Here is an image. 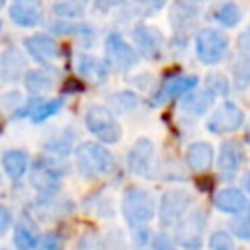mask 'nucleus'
<instances>
[{
  "label": "nucleus",
  "mask_w": 250,
  "mask_h": 250,
  "mask_svg": "<svg viewBox=\"0 0 250 250\" xmlns=\"http://www.w3.org/2000/svg\"><path fill=\"white\" fill-rule=\"evenodd\" d=\"M74 158H76V168L84 178H98V176L109 174L115 166L113 154L105 146L94 141H86L78 145Z\"/></svg>",
  "instance_id": "nucleus-1"
},
{
  "label": "nucleus",
  "mask_w": 250,
  "mask_h": 250,
  "mask_svg": "<svg viewBox=\"0 0 250 250\" xmlns=\"http://www.w3.org/2000/svg\"><path fill=\"white\" fill-rule=\"evenodd\" d=\"M121 209L127 225L133 229L145 227L154 217V211H156L152 195L143 188H129L123 195Z\"/></svg>",
  "instance_id": "nucleus-2"
},
{
  "label": "nucleus",
  "mask_w": 250,
  "mask_h": 250,
  "mask_svg": "<svg viewBox=\"0 0 250 250\" xmlns=\"http://www.w3.org/2000/svg\"><path fill=\"white\" fill-rule=\"evenodd\" d=\"M205 225H207V215L201 209L191 211L189 215H184L178 221L174 240L186 250H199L203 244Z\"/></svg>",
  "instance_id": "nucleus-3"
},
{
  "label": "nucleus",
  "mask_w": 250,
  "mask_h": 250,
  "mask_svg": "<svg viewBox=\"0 0 250 250\" xmlns=\"http://www.w3.org/2000/svg\"><path fill=\"white\" fill-rule=\"evenodd\" d=\"M86 127L88 131L98 137L102 143L113 145L121 139V127L115 121V117L111 115L109 109L102 107V105H92L86 111Z\"/></svg>",
  "instance_id": "nucleus-4"
},
{
  "label": "nucleus",
  "mask_w": 250,
  "mask_h": 250,
  "mask_svg": "<svg viewBox=\"0 0 250 250\" xmlns=\"http://www.w3.org/2000/svg\"><path fill=\"white\" fill-rule=\"evenodd\" d=\"M229 49V39L223 31L219 29H203L197 33V39H195V53H197V59L203 62V64H215L219 62L225 53Z\"/></svg>",
  "instance_id": "nucleus-5"
},
{
  "label": "nucleus",
  "mask_w": 250,
  "mask_h": 250,
  "mask_svg": "<svg viewBox=\"0 0 250 250\" xmlns=\"http://www.w3.org/2000/svg\"><path fill=\"white\" fill-rule=\"evenodd\" d=\"M191 203V197L184 189H170L162 195L160 207H158V221L162 227H172L176 225L186 213Z\"/></svg>",
  "instance_id": "nucleus-6"
},
{
  "label": "nucleus",
  "mask_w": 250,
  "mask_h": 250,
  "mask_svg": "<svg viewBox=\"0 0 250 250\" xmlns=\"http://www.w3.org/2000/svg\"><path fill=\"white\" fill-rule=\"evenodd\" d=\"M29 184L35 188L37 193H41L43 197H53L59 188H61V172L53 162L47 160H37L31 166V174H29Z\"/></svg>",
  "instance_id": "nucleus-7"
},
{
  "label": "nucleus",
  "mask_w": 250,
  "mask_h": 250,
  "mask_svg": "<svg viewBox=\"0 0 250 250\" xmlns=\"http://www.w3.org/2000/svg\"><path fill=\"white\" fill-rule=\"evenodd\" d=\"M105 57L109 64L117 70H129L139 62L135 49L129 47L119 33H109L105 37Z\"/></svg>",
  "instance_id": "nucleus-8"
},
{
  "label": "nucleus",
  "mask_w": 250,
  "mask_h": 250,
  "mask_svg": "<svg viewBox=\"0 0 250 250\" xmlns=\"http://www.w3.org/2000/svg\"><path fill=\"white\" fill-rule=\"evenodd\" d=\"M242 123H244V111L236 104L227 102L207 121V129L211 133H230V131H236Z\"/></svg>",
  "instance_id": "nucleus-9"
},
{
  "label": "nucleus",
  "mask_w": 250,
  "mask_h": 250,
  "mask_svg": "<svg viewBox=\"0 0 250 250\" xmlns=\"http://www.w3.org/2000/svg\"><path fill=\"white\" fill-rule=\"evenodd\" d=\"M244 162V146L238 141H225L219 148V172L221 178L230 182Z\"/></svg>",
  "instance_id": "nucleus-10"
},
{
  "label": "nucleus",
  "mask_w": 250,
  "mask_h": 250,
  "mask_svg": "<svg viewBox=\"0 0 250 250\" xmlns=\"http://www.w3.org/2000/svg\"><path fill=\"white\" fill-rule=\"evenodd\" d=\"M197 86V78L195 76H184V74H176V76H168L160 88L156 90L154 98H152V104L160 105V104H166L170 102L172 98L180 96V94H188L191 88Z\"/></svg>",
  "instance_id": "nucleus-11"
},
{
  "label": "nucleus",
  "mask_w": 250,
  "mask_h": 250,
  "mask_svg": "<svg viewBox=\"0 0 250 250\" xmlns=\"http://www.w3.org/2000/svg\"><path fill=\"white\" fill-rule=\"evenodd\" d=\"M152 154H154V145L148 139H139L127 156L129 170L137 176H148L150 164H152Z\"/></svg>",
  "instance_id": "nucleus-12"
},
{
  "label": "nucleus",
  "mask_w": 250,
  "mask_h": 250,
  "mask_svg": "<svg viewBox=\"0 0 250 250\" xmlns=\"http://www.w3.org/2000/svg\"><path fill=\"white\" fill-rule=\"evenodd\" d=\"M10 18L21 27H35L41 21V8L35 0H14L10 6Z\"/></svg>",
  "instance_id": "nucleus-13"
},
{
  "label": "nucleus",
  "mask_w": 250,
  "mask_h": 250,
  "mask_svg": "<svg viewBox=\"0 0 250 250\" xmlns=\"http://www.w3.org/2000/svg\"><path fill=\"white\" fill-rule=\"evenodd\" d=\"M213 203L219 211L223 213H229V215H242L246 205H248V199L244 195V191L236 189V188H225L221 191L215 193L213 197Z\"/></svg>",
  "instance_id": "nucleus-14"
},
{
  "label": "nucleus",
  "mask_w": 250,
  "mask_h": 250,
  "mask_svg": "<svg viewBox=\"0 0 250 250\" xmlns=\"http://www.w3.org/2000/svg\"><path fill=\"white\" fill-rule=\"evenodd\" d=\"M25 47L29 51V55L37 61V62H51L59 57L61 49L57 45L55 39L47 37V35H31L25 39Z\"/></svg>",
  "instance_id": "nucleus-15"
},
{
  "label": "nucleus",
  "mask_w": 250,
  "mask_h": 250,
  "mask_svg": "<svg viewBox=\"0 0 250 250\" xmlns=\"http://www.w3.org/2000/svg\"><path fill=\"white\" fill-rule=\"evenodd\" d=\"M135 41L141 49V55L146 59H156L160 55V47H162V35L158 29L148 27V25H137L135 31Z\"/></svg>",
  "instance_id": "nucleus-16"
},
{
  "label": "nucleus",
  "mask_w": 250,
  "mask_h": 250,
  "mask_svg": "<svg viewBox=\"0 0 250 250\" xmlns=\"http://www.w3.org/2000/svg\"><path fill=\"white\" fill-rule=\"evenodd\" d=\"M186 164L189 170L203 174L213 164V148L209 143H193L186 150Z\"/></svg>",
  "instance_id": "nucleus-17"
},
{
  "label": "nucleus",
  "mask_w": 250,
  "mask_h": 250,
  "mask_svg": "<svg viewBox=\"0 0 250 250\" xmlns=\"http://www.w3.org/2000/svg\"><path fill=\"white\" fill-rule=\"evenodd\" d=\"M76 68H78V74L82 78H86L90 82H96V84L104 82L105 76H107V66L102 61H98L90 55H80L78 61H76Z\"/></svg>",
  "instance_id": "nucleus-18"
},
{
  "label": "nucleus",
  "mask_w": 250,
  "mask_h": 250,
  "mask_svg": "<svg viewBox=\"0 0 250 250\" xmlns=\"http://www.w3.org/2000/svg\"><path fill=\"white\" fill-rule=\"evenodd\" d=\"M27 164H29V158L23 150H6L2 156V166L12 180H20L25 174Z\"/></svg>",
  "instance_id": "nucleus-19"
},
{
  "label": "nucleus",
  "mask_w": 250,
  "mask_h": 250,
  "mask_svg": "<svg viewBox=\"0 0 250 250\" xmlns=\"http://www.w3.org/2000/svg\"><path fill=\"white\" fill-rule=\"evenodd\" d=\"M213 104V96L209 92H189L182 100V109L188 115H203Z\"/></svg>",
  "instance_id": "nucleus-20"
},
{
  "label": "nucleus",
  "mask_w": 250,
  "mask_h": 250,
  "mask_svg": "<svg viewBox=\"0 0 250 250\" xmlns=\"http://www.w3.org/2000/svg\"><path fill=\"white\" fill-rule=\"evenodd\" d=\"M37 230L31 223H25V221H20L14 229V246L18 250H33L37 246Z\"/></svg>",
  "instance_id": "nucleus-21"
},
{
  "label": "nucleus",
  "mask_w": 250,
  "mask_h": 250,
  "mask_svg": "<svg viewBox=\"0 0 250 250\" xmlns=\"http://www.w3.org/2000/svg\"><path fill=\"white\" fill-rule=\"evenodd\" d=\"M57 82V76L53 72H45V70H31L25 74V88L31 94H43L47 90H51Z\"/></svg>",
  "instance_id": "nucleus-22"
},
{
  "label": "nucleus",
  "mask_w": 250,
  "mask_h": 250,
  "mask_svg": "<svg viewBox=\"0 0 250 250\" xmlns=\"http://www.w3.org/2000/svg\"><path fill=\"white\" fill-rule=\"evenodd\" d=\"M23 70V59L18 51L10 49L4 53L2 62H0V74L4 76V80H16L20 76V72Z\"/></svg>",
  "instance_id": "nucleus-23"
},
{
  "label": "nucleus",
  "mask_w": 250,
  "mask_h": 250,
  "mask_svg": "<svg viewBox=\"0 0 250 250\" xmlns=\"http://www.w3.org/2000/svg\"><path fill=\"white\" fill-rule=\"evenodd\" d=\"M62 105V100L61 98H55V100H49V102H37L35 105H31V111H29V117L35 121V123H41L45 121L47 117L55 115Z\"/></svg>",
  "instance_id": "nucleus-24"
},
{
  "label": "nucleus",
  "mask_w": 250,
  "mask_h": 250,
  "mask_svg": "<svg viewBox=\"0 0 250 250\" xmlns=\"http://www.w3.org/2000/svg\"><path fill=\"white\" fill-rule=\"evenodd\" d=\"M240 8L234 4V2H225L217 8L215 12V20L219 23H223L225 27H234L238 21H240Z\"/></svg>",
  "instance_id": "nucleus-25"
},
{
  "label": "nucleus",
  "mask_w": 250,
  "mask_h": 250,
  "mask_svg": "<svg viewBox=\"0 0 250 250\" xmlns=\"http://www.w3.org/2000/svg\"><path fill=\"white\" fill-rule=\"evenodd\" d=\"M86 4L88 0H62L55 6V12L64 18H76V16H82Z\"/></svg>",
  "instance_id": "nucleus-26"
},
{
  "label": "nucleus",
  "mask_w": 250,
  "mask_h": 250,
  "mask_svg": "<svg viewBox=\"0 0 250 250\" xmlns=\"http://www.w3.org/2000/svg\"><path fill=\"white\" fill-rule=\"evenodd\" d=\"M209 250H234V240L225 230H215L209 238Z\"/></svg>",
  "instance_id": "nucleus-27"
},
{
  "label": "nucleus",
  "mask_w": 250,
  "mask_h": 250,
  "mask_svg": "<svg viewBox=\"0 0 250 250\" xmlns=\"http://www.w3.org/2000/svg\"><path fill=\"white\" fill-rule=\"evenodd\" d=\"M207 92L215 98V96H225L229 92V82L223 74H211L207 78Z\"/></svg>",
  "instance_id": "nucleus-28"
},
{
  "label": "nucleus",
  "mask_w": 250,
  "mask_h": 250,
  "mask_svg": "<svg viewBox=\"0 0 250 250\" xmlns=\"http://www.w3.org/2000/svg\"><path fill=\"white\" fill-rule=\"evenodd\" d=\"M61 246H62V236L59 234V232H55V230H51V232H47V234H43L39 240H37V250H61Z\"/></svg>",
  "instance_id": "nucleus-29"
},
{
  "label": "nucleus",
  "mask_w": 250,
  "mask_h": 250,
  "mask_svg": "<svg viewBox=\"0 0 250 250\" xmlns=\"http://www.w3.org/2000/svg\"><path fill=\"white\" fill-rule=\"evenodd\" d=\"M76 250H104V242L100 238V234L96 232H84L80 242L76 244Z\"/></svg>",
  "instance_id": "nucleus-30"
},
{
  "label": "nucleus",
  "mask_w": 250,
  "mask_h": 250,
  "mask_svg": "<svg viewBox=\"0 0 250 250\" xmlns=\"http://www.w3.org/2000/svg\"><path fill=\"white\" fill-rule=\"evenodd\" d=\"M232 232H234V236H238V238H242V240H246V238L250 236V227H248L246 217H240V219H236V221L232 223Z\"/></svg>",
  "instance_id": "nucleus-31"
},
{
  "label": "nucleus",
  "mask_w": 250,
  "mask_h": 250,
  "mask_svg": "<svg viewBox=\"0 0 250 250\" xmlns=\"http://www.w3.org/2000/svg\"><path fill=\"white\" fill-rule=\"evenodd\" d=\"M152 246L154 250H174V244L166 234H156L152 238Z\"/></svg>",
  "instance_id": "nucleus-32"
},
{
  "label": "nucleus",
  "mask_w": 250,
  "mask_h": 250,
  "mask_svg": "<svg viewBox=\"0 0 250 250\" xmlns=\"http://www.w3.org/2000/svg\"><path fill=\"white\" fill-rule=\"evenodd\" d=\"M10 225H12V213L8 207L0 205V236L10 229Z\"/></svg>",
  "instance_id": "nucleus-33"
},
{
  "label": "nucleus",
  "mask_w": 250,
  "mask_h": 250,
  "mask_svg": "<svg viewBox=\"0 0 250 250\" xmlns=\"http://www.w3.org/2000/svg\"><path fill=\"white\" fill-rule=\"evenodd\" d=\"M102 2H105V4H115V2H119V0H102Z\"/></svg>",
  "instance_id": "nucleus-34"
},
{
  "label": "nucleus",
  "mask_w": 250,
  "mask_h": 250,
  "mask_svg": "<svg viewBox=\"0 0 250 250\" xmlns=\"http://www.w3.org/2000/svg\"><path fill=\"white\" fill-rule=\"evenodd\" d=\"M2 6H4V0H0V8H2Z\"/></svg>",
  "instance_id": "nucleus-35"
},
{
  "label": "nucleus",
  "mask_w": 250,
  "mask_h": 250,
  "mask_svg": "<svg viewBox=\"0 0 250 250\" xmlns=\"http://www.w3.org/2000/svg\"><path fill=\"white\" fill-rule=\"evenodd\" d=\"M0 189H2V180H0Z\"/></svg>",
  "instance_id": "nucleus-36"
},
{
  "label": "nucleus",
  "mask_w": 250,
  "mask_h": 250,
  "mask_svg": "<svg viewBox=\"0 0 250 250\" xmlns=\"http://www.w3.org/2000/svg\"><path fill=\"white\" fill-rule=\"evenodd\" d=\"M0 250H6V248H2V246H0Z\"/></svg>",
  "instance_id": "nucleus-37"
}]
</instances>
